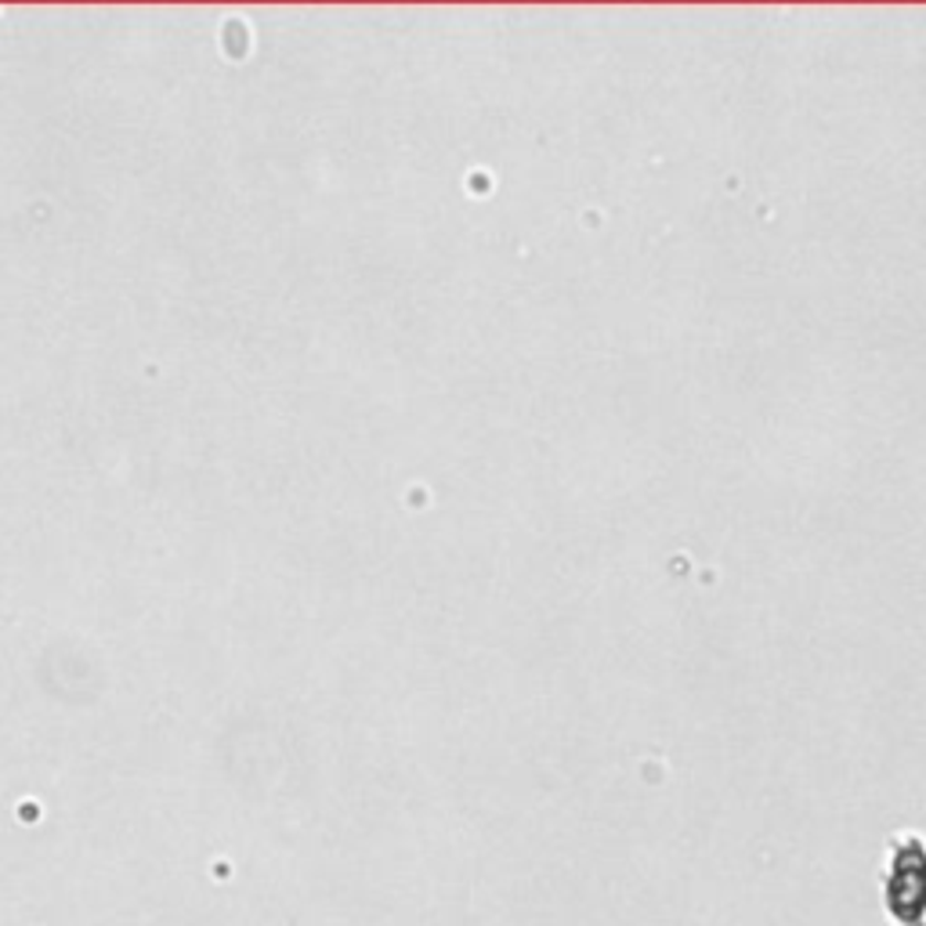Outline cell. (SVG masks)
<instances>
[{
  "label": "cell",
  "mask_w": 926,
  "mask_h": 926,
  "mask_svg": "<svg viewBox=\"0 0 926 926\" xmlns=\"http://www.w3.org/2000/svg\"><path fill=\"white\" fill-rule=\"evenodd\" d=\"M883 908L894 926H926V837L897 832L886 843Z\"/></svg>",
  "instance_id": "6da1fadb"
}]
</instances>
